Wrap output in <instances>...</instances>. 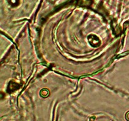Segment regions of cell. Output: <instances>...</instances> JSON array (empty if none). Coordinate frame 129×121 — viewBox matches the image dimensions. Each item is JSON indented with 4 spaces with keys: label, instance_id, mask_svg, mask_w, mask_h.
Returning a JSON list of instances; mask_svg holds the SVG:
<instances>
[{
    "label": "cell",
    "instance_id": "obj_1",
    "mask_svg": "<svg viewBox=\"0 0 129 121\" xmlns=\"http://www.w3.org/2000/svg\"><path fill=\"white\" fill-rule=\"evenodd\" d=\"M126 118H127V120L129 121V112H127V113L126 114Z\"/></svg>",
    "mask_w": 129,
    "mask_h": 121
}]
</instances>
